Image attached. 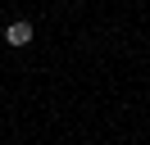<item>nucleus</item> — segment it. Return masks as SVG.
Here are the masks:
<instances>
[{"label": "nucleus", "mask_w": 150, "mask_h": 145, "mask_svg": "<svg viewBox=\"0 0 150 145\" xmlns=\"http://www.w3.org/2000/svg\"><path fill=\"white\" fill-rule=\"evenodd\" d=\"M5 41H9V45H28V41H32V23H23V18H18V23H9Z\"/></svg>", "instance_id": "obj_1"}]
</instances>
